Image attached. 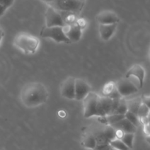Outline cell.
I'll use <instances>...</instances> for the list:
<instances>
[{"instance_id":"obj_33","label":"cell","mask_w":150,"mask_h":150,"mask_svg":"<svg viewBox=\"0 0 150 150\" xmlns=\"http://www.w3.org/2000/svg\"><path fill=\"white\" fill-rule=\"evenodd\" d=\"M83 1H84V0H83Z\"/></svg>"},{"instance_id":"obj_26","label":"cell","mask_w":150,"mask_h":150,"mask_svg":"<svg viewBox=\"0 0 150 150\" xmlns=\"http://www.w3.org/2000/svg\"><path fill=\"white\" fill-rule=\"evenodd\" d=\"M144 133L146 134V136L150 135V124H147L144 125Z\"/></svg>"},{"instance_id":"obj_29","label":"cell","mask_w":150,"mask_h":150,"mask_svg":"<svg viewBox=\"0 0 150 150\" xmlns=\"http://www.w3.org/2000/svg\"><path fill=\"white\" fill-rule=\"evenodd\" d=\"M42 1H43V2H45V3H46V4H50V3H51V2H53V1H55V0H42Z\"/></svg>"},{"instance_id":"obj_4","label":"cell","mask_w":150,"mask_h":150,"mask_svg":"<svg viewBox=\"0 0 150 150\" xmlns=\"http://www.w3.org/2000/svg\"><path fill=\"white\" fill-rule=\"evenodd\" d=\"M15 46L27 54H35L40 46V40L36 36L26 32H20L14 38Z\"/></svg>"},{"instance_id":"obj_3","label":"cell","mask_w":150,"mask_h":150,"mask_svg":"<svg viewBox=\"0 0 150 150\" xmlns=\"http://www.w3.org/2000/svg\"><path fill=\"white\" fill-rule=\"evenodd\" d=\"M84 130L93 135L97 145L108 144L110 141L117 138V131L111 125L102 123L99 121L89 124Z\"/></svg>"},{"instance_id":"obj_5","label":"cell","mask_w":150,"mask_h":150,"mask_svg":"<svg viewBox=\"0 0 150 150\" xmlns=\"http://www.w3.org/2000/svg\"><path fill=\"white\" fill-rule=\"evenodd\" d=\"M58 12L80 13L84 6L83 0H55L48 4Z\"/></svg>"},{"instance_id":"obj_1","label":"cell","mask_w":150,"mask_h":150,"mask_svg":"<svg viewBox=\"0 0 150 150\" xmlns=\"http://www.w3.org/2000/svg\"><path fill=\"white\" fill-rule=\"evenodd\" d=\"M121 99L111 98L107 96H102L91 91L83 100V116L89 119L93 116L105 117L113 114Z\"/></svg>"},{"instance_id":"obj_7","label":"cell","mask_w":150,"mask_h":150,"mask_svg":"<svg viewBox=\"0 0 150 150\" xmlns=\"http://www.w3.org/2000/svg\"><path fill=\"white\" fill-rule=\"evenodd\" d=\"M45 26H64L66 25L61 13L48 6L45 11Z\"/></svg>"},{"instance_id":"obj_12","label":"cell","mask_w":150,"mask_h":150,"mask_svg":"<svg viewBox=\"0 0 150 150\" xmlns=\"http://www.w3.org/2000/svg\"><path fill=\"white\" fill-rule=\"evenodd\" d=\"M97 21L99 24H118L120 18L117 14L111 10H103L96 16Z\"/></svg>"},{"instance_id":"obj_23","label":"cell","mask_w":150,"mask_h":150,"mask_svg":"<svg viewBox=\"0 0 150 150\" xmlns=\"http://www.w3.org/2000/svg\"><path fill=\"white\" fill-rule=\"evenodd\" d=\"M112 146L108 144H103V145H97L93 150H111Z\"/></svg>"},{"instance_id":"obj_16","label":"cell","mask_w":150,"mask_h":150,"mask_svg":"<svg viewBox=\"0 0 150 150\" xmlns=\"http://www.w3.org/2000/svg\"><path fill=\"white\" fill-rule=\"evenodd\" d=\"M81 144L83 147L86 149H92L95 148L97 146L96 141H95V138L93 135L91 133H89L87 131L83 130V136H82L81 140Z\"/></svg>"},{"instance_id":"obj_19","label":"cell","mask_w":150,"mask_h":150,"mask_svg":"<svg viewBox=\"0 0 150 150\" xmlns=\"http://www.w3.org/2000/svg\"><path fill=\"white\" fill-rule=\"evenodd\" d=\"M110 145L113 147V148L116 149L117 150H129L130 149L122 141L121 139L120 138H115V139L112 140L110 141Z\"/></svg>"},{"instance_id":"obj_22","label":"cell","mask_w":150,"mask_h":150,"mask_svg":"<svg viewBox=\"0 0 150 150\" xmlns=\"http://www.w3.org/2000/svg\"><path fill=\"white\" fill-rule=\"evenodd\" d=\"M149 112L150 110L149 109V107H148L146 104H144L142 102V104L140 105V107H139V110H138L137 116L139 118V119H142V118L147 117Z\"/></svg>"},{"instance_id":"obj_2","label":"cell","mask_w":150,"mask_h":150,"mask_svg":"<svg viewBox=\"0 0 150 150\" xmlns=\"http://www.w3.org/2000/svg\"><path fill=\"white\" fill-rule=\"evenodd\" d=\"M20 98L26 107H36L46 102L48 92L45 85L40 82H29L22 88Z\"/></svg>"},{"instance_id":"obj_30","label":"cell","mask_w":150,"mask_h":150,"mask_svg":"<svg viewBox=\"0 0 150 150\" xmlns=\"http://www.w3.org/2000/svg\"><path fill=\"white\" fill-rule=\"evenodd\" d=\"M146 141L148 144H150V135H148V136H146Z\"/></svg>"},{"instance_id":"obj_15","label":"cell","mask_w":150,"mask_h":150,"mask_svg":"<svg viewBox=\"0 0 150 150\" xmlns=\"http://www.w3.org/2000/svg\"><path fill=\"white\" fill-rule=\"evenodd\" d=\"M130 75H133V76H136L140 82L141 85L143 87L144 82L145 78V70L143 68V66H141L140 64H135L129 69L126 73L125 76H130Z\"/></svg>"},{"instance_id":"obj_9","label":"cell","mask_w":150,"mask_h":150,"mask_svg":"<svg viewBox=\"0 0 150 150\" xmlns=\"http://www.w3.org/2000/svg\"><path fill=\"white\" fill-rule=\"evenodd\" d=\"M91 92V87L83 79H75V99L83 101L85 97Z\"/></svg>"},{"instance_id":"obj_25","label":"cell","mask_w":150,"mask_h":150,"mask_svg":"<svg viewBox=\"0 0 150 150\" xmlns=\"http://www.w3.org/2000/svg\"><path fill=\"white\" fill-rule=\"evenodd\" d=\"M142 102L144 104H146L150 110V96H142Z\"/></svg>"},{"instance_id":"obj_11","label":"cell","mask_w":150,"mask_h":150,"mask_svg":"<svg viewBox=\"0 0 150 150\" xmlns=\"http://www.w3.org/2000/svg\"><path fill=\"white\" fill-rule=\"evenodd\" d=\"M62 28L64 34L71 43L78 42L81 38V27L78 24H66Z\"/></svg>"},{"instance_id":"obj_31","label":"cell","mask_w":150,"mask_h":150,"mask_svg":"<svg viewBox=\"0 0 150 150\" xmlns=\"http://www.w3.org/2000/svg\"><path fill=\"white\" fill-rule=\"evenodd\" d=\"M149 58H150V49H149Z\"/></svg>"},{"instance_id":"obj_18","label":"cell","mask_w":150,"mask_h":150,"mask_svg":"<svg viewBox=\"0 0 150 150\" xmlns=\"http://www.w3.org/2000/svg\"><path fill=\"white\" fill-rule=\"evenodd\" d=\"M135 138V133H124L120 139L128 147L132 149L133 147V140Z\"/></svg>"},{"instance_id":"obj_27","label":"cell","mask_w":150,"mask_h":150,"mask_svg":"<svg viewBox=\"0 0 150 150\" xmlns=\"http://www.w3.org/2000/svg\"><path fill=\"white\" fill-rule=\"evenodd\" d=\"M7 8H6V7H4V6L0 5V17H1L3 14H4V12L6 11V10H7Z\"/></svg>"},{"instance_id":"obj_10","label":"cell","mask_w":150,"mask_h":150,"mask_svg":"<svg viewBox=\"0 0 150 150\" xmlns=\"http://www.w3.org/2000/svg\"><path fill=\"white\" fill-rule=\"evenodd\" d=\"M75 79L73 76H69L64 79L60 87L62 96L68 99H75Z\"/></svg>"},{"instance_id":"obj_6","label":"cell","mask_w":150,"mask_h":150,"mask_svg":"<svg viewBox=\"0 0 150 150\" xmlns=\"http://www.w3.org/2000/svg\"><path fill=\"white\" fill-rule=\"evenodd\" d=\"M40 36L44 38H50L57 43L70 44V41L64 34L62 26H45L40 32Z\"/></svg>"},{"instance_id":"obj_13","label":"cell","mask_w":150,"mask_h":150,"mask_svg":"<svg viewBox=\"0 0 150 150\" xmlns=\"http://www.w3.org/2000/svg\"><path fill=\"white\" fill-rule=\"evenodd\" d=\"M115 130L122 131L124 133H136L137 131V126L127 120L126 118L120 120V121L111 125Z\"/></svg>"},{"instance_id":"obj_24","label":"cell","mask_w":150,"mask_h":150,"mask_svg":"<svg viewBox=\"0 0 150 150\" xmlns=\"http://www.w3.org/2000/svg\"><path fill=\"white\" fill-rule=\"evenodd\" d=\"M14 1L15 0H0V5H2L6 8H8L10 6H12Z\"/></svg>"},{"instance_id":"obj_21","label":"cell","mask_w":150,"mask_h":150,"mask_svg":"<svg viewBox=\"0 0 150 150\" xmlns=\"http://www.w3.org/2000/svg\"><path fill=\"white\" fill-rule=\"evenodd\" d=\"M127 111V104H126V101L124 99H120V103H119L118 106H117V109L114 111V114H122L125 115L126 113V112ZM113 113V114H114Z\"/></svg>"},{"instance_id":"obj_8","label":"cell","mask_w":150,"mask_h":150,"mask_svg":"<svg viewBox=\"0 0 150 150\" xmlns=\"http://www.w3.org/2000/svg\"><path fill=\"white\" fill-rule=\"evenodd\" d=\"M115 88L117 92L122 97H126L132 95L139 91V88L135 86L126 77L119 79L115 84Z\"/></svg>"},{"instance_id":"obj_28","label":"cell","mask_w":150,"mask_h":150,"mask_svg":"<svg viewBox=\"0 0 150 150\" xmlns=\"http://www.w3.org/2000/svg\"><path fill=\"white\" fill-rule=\"evenodd\" d=\"M3 36H4V32H3V31H2V29H1V28L0 27V44H1V40H2Z\"/></svg>"},{"instance_id":"obj_20","label":"cell","mask_w":150,"mask_h":150,"mask_svg":"<svg viewBox=\"0 0 150 150\" xmlns=\"http://www.w3.org/2000/svg\"><path fill=\"white\" fill-rule=\"evenodd\" d=\"M126 119L128 121H130L133 124H134L136 126H139L140 125V120H139V118L138 117V116L135 113H131L130 111H127L126 113L125 114Z\"/></svg>"},{"instance_id":"obj_14","label":"cell","mask_w":150,"mask_h":150,"mask_svg":"<svg viewBox=\"0 0 150 150\" xmlns=\"http://www.w3.org/2000/svg\"><path fill=\"white\" fill-rule=\"evenodd\" d=\"M117 27V24H99V34L103 41H107L111 38Z\"/></svg>"},{"instance_id":"obj_17","label":"cell","mask_w":150,"mask_h":150,"mask_svg":"<svg viewBox=\"0 0 150 150\" xmlns=\"http://www.w3.org/2000/svg\"><path fill=\"white\" fill-rule=\"evenodd\" d=\"M125 101L126 104H127V111H130L137 115L139 107L142 103V96H138L136 98L131 99L125 100Z\"/></svg>"},{"instance_id":"obj_32","label":"cell","mask_w":150,"mask_h":150,"mask_svg":"<svg viewBox=\"0 0 150 150\" xmlns=\"http://www.w3.org/2000/svg\"><path fill=\"white\" fill-rule=\"evenodd\" d=\"M111 150H117V149H114V148H113V147H112V149H111Z\"/></svg>"}]
</instances>
